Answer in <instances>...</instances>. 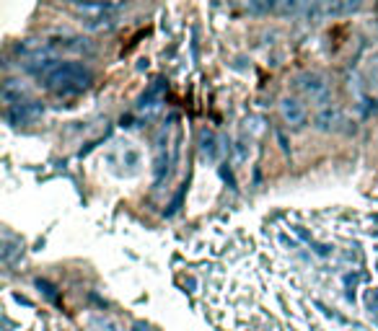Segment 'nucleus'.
<instances>
[{
	"label": "nucleus",
	"instance_id": "10",
	"mask_svg": "<svg viewBox=\"0 0 378 331\" xmlns=\"http://www.w3.org/2000/svg\"><path fill=\"white\" fill-rule=\"evenodd\" d=\"M202 150L210 155V158H215V148H212V135L210 133H202Z\"/></svg>",
	"mask_w": 378,
	"mask_h": 331
},
{
	"label": "nucleus",
	"instance_id": "6",
	"mask_svg": "<svg viewBox=\"0 0 378 331\" xmlns=\"http://www.w3.org/2000/svg\"><path fill=\"white\" fill-rule=\"evenodd\" d=\"M42 114V106L39 104H34V101H26V104H21V101H16V104H11V122H32L34 117H39Z\"/></svg>",
	"mask_w": 378,
	"mask_h": 331
},
{
	"label": "nucleus",
	"instance_id": "4",
	"mask_svg": "<svg viewBox=\"0 0 378 331\" xmlns=\"http://www.w3.org/2000/svg\"><path fill=\"white\" fill-rule=\"evenodd\" d=\"M280 114H282V119L288 122L290 127H300V124H306V106L300 104L298 99H290V96H285V99L280 101Z\"/></svg>",
	"mask_w": 378,
	"mask_h": 331
},
{
	"label": "nucleus",
	"instance_id": "5",
	"mask_svg": "<svg viewBox=\"0 0 378 331\" xmlns=\"http://www.w3.org/2000/svg\"><path fill=\"white\" fill-rule=\"evenodd\" d=\"M236 3L252 16H269V13L278 16L280 8V0H236Z\"/></svg>",
	"mask_w": 378,
	"mask_h": 331
},
{
	"label": "nucleus",
	"instance_id": "11",
	"mask_svg": "<svg viewBox=\"0 0 378 331\" xmlns=\"http://www.w3.org/2000/svg\"><path fill=\"white\" fill-rule=\"evenodd\" d=\"M360 5V0H342V11H355Z\"/></svg>",
	"mask_w": 378,
	"mask_h": 331
},
{
	"label": "nucleus",
	"instance_id": "2",
	"mask_svg": "<svg viewBox=\"0 0 378 331\" xmlns=\"http://www.w3.org/2000/svg\"><path fill=\"white\" fill-rule=\"evenodd\" d=\"M296 89L306 99H311L316 106H322V109H326L329 101H332V89H329L326 78L319 76V73H303V76H298L296 78Z\"/></svg>",
	"mask_w": 378,
	"mask_h": 331
},
{
	"label": "nucleus",
	"instance_id": "3",
	"mask_svg": "<svg viewBox=\"0 0 378 331\" xmlns=\"http://www.w3.org/2000/svg\"><path fill=\"white\" fill-rule=\"evenodd\" d=\"M278 16H282V19L306 16V19H311L316 23L322 19V5H319V0H280Z\"/></svg>",
	"mask_w": 378,
	"mask_h": 331
},
{
	"label": "nucleus",
	"instance_id": "8",
	"mask_svg": "<svg viewBox=\"0 0 378 331\" xmlns=\"http://www.w3.org/2000/svg\"><path fill=\"white\" fill-rule=\"evenodd\" d=\"M366 76H368V80H370V83H376V86H378V55H373L370 60H368Z\"/></svg>",
	"mask_w": 378,
	"mask_h": 331
},
{
	"label": "nucleus",
	"instance_id": "1",
	"mask_svg": "<svg viewBox=\"0 0 378 331\" xmlns=\"http://www.w3.org/2000/svg\"><path fill=\"white\" fill-rule=\"evenodd\" d=\"M42 80L52 93L67 96V93H80L89 89L93 83V73L83 62H55L42 76Z\"/></svg>",
	"mask_w": 378,
	"mask_h": 331
},
{
	"label": "nucleus",
	"instance_id": "7",
	"mask_svg": "<svg viewBox=\"0 0 378 331\" xmlns=\"http://www.w3.org/2000/svg\"><path fill=\"white\" fill-rule=\"evenodd\" d=\"M340 122H342V114H340V109L326 106V109L319 111V117H316V127H319L322 133H329V130H334Z\"/></svg>",
	"mask_w": 378,
	"mask_h": 331
},
{
	"label": "nucleus",
	"instance_id": "9",
	"mask_svg": "<svg viewBox=\"0 0 378 331\" xmlns=\"http://www.w3.org/2000/svg\"><path fill=\"white\" fill-rule=\"evenodd\" d=\"M63 3H70V5H86V8H101V5H107L104 0H63Z\"/></svg>",
	"mask_w": 378,
	"mask_h": 331
}]
</instances>
